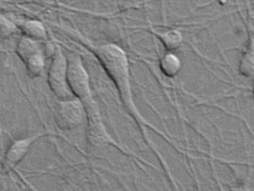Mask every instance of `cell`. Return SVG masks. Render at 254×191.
<instances>
[{"label":"cell","instance_id":"obj_1","mask_svg":"<svg viewBox=\"0 0 254 191\" xmlns=\"http://www.w3.org/2000/svg\"><path fill=\"white\" fill-rule=\"evenodd\" d=\"M92 52L99 60L109 78L114 82L126 109L135 122L141 127L146 126V127L155 130L157 133L163 134L142 116L135 105L129 60L124 49L114 43H107L103 44V45L92 46Z\"/></svg>","mask_w":254,"mask_h":191},{"label":"cell","instance_id":"obj_2","mask_svg":"<svg viewBox=\"0 0 254 191\" xmlns=\"http://www.w3.org/2000/svg\"><path fill=\"white\" fill-rule=\"evenodd\" d=\"M67 81L71 94L83 104L84 109L96 105L97 102L94 98L91 89L90 75L80 55L69 53L67 55Z\"/></svg>","mask_w":254,"mask_h":191},{"label":"cell","instance_id":"obj_3","mask_svg":"<svg viewBox=\"0 0 254 191\" xmlns=\"http://www.w3.org/2000/svg\"><path fill=\"white\" fill-rule=\"evenodd\" d=\"M67 68V55H64L62 47L57 45L54 51L52 63L48 69L47 82L49 89L56 95L58 100L74 98L68 86Z\"/></svg>","mask_w":254,"mask_h":191},{"label":"cell","instance_id":"obj_4","mask_svg":"<svg viewBox=\"0 0 254 191\" xmlns=\"http://www.w3.org/2000/svg\"><path fill=\"white\" fill-rule=\"evenodd\" d=\"M54 116L58 128L64 131L74 130L86 122L83 104L76 98L58 100L55 107Z\"/></svg>","mask_w":254,"mask_h":191},{"label":"cell","instance_id":"obj_5","mask_svg":"<svg viewBox=\"0 0 254 191\" xmlns=\"http://www.w3.org/2000/svg\"><path fill=\"white\" fill-rule=\"evenodd\" d=\"M47 132H38L31 135L24 136V138L15 139L8 146L4 155L2 156V168L5 173H10L11 171L19 165L24 160L27 153L30 152L32 145L36 141L40 140L43 136L47 135Z\"/></svg>","mask_w":254,"mask_h":191},{"label":"cell","instance_id":"obj_6","mask_svg":"<svg viewBox=\"0 0 254 191\" xmlns=\"http://www.w3.org/2000/svg\"><path fill=\"white\" fill-rule=\"evenodd\" d=\"M18 25L19 31L22 33V36L29 37L33 41L44 42L47 40L48 33L46 26L44 25L43 22L35 19H29L20 22Z\"/></svg>","mask_w":254,"mask_h":191},{"label":"cell","instance_id":"obj_7","mask_svg":"<svg viewBox=\"0 0 254 191\" xmlns=\"http://www.w3.org/2000/svg\"><path fill=\"white\" fill-rule=\"evenodd\" d=\"M41 52L40 43L36 41H33L29 37L21 36L18 44H16L15 53L18 55L19 58L25 64L32 56H34L35 54Z\"/></svg>","mask_w":254,"mask_h":191},{"label":"cell","instance_id":"obj_8","mask_svg":"<svg viewBox=\"0 0 254 191\" xmlns=\"http://www.w3.org/2000/svg\"><path fill=\"white\" fill-rule=\"evenodd\" d=\"M159 69L168 78H174L180 72L181 60L176 54L166 53L159 60Z\"/></svg>","mask_w":254,"mask_h":191},{"label":"cell","instance_id":"obj_9","mask_svg":"<svg viewBox=\"0 0 254 191\" xmlns=\"http://www.w3.org/2000/svg\"><path fill=\"white\" fill-rule=\"evenodd\" d=\"M156 35L168 53H173L176 49L180 48L184 43V35L179 30H168L166 32L156 33Z\"/></svg>","mask_w":254,"mask_h":191},{"label":"cell","instance_id":"obj_10","mask_svg":"<svg viewBox=\"0 0 254 191\" xmlns=\"http://www.w3.org/2000/svg\"><path fill=\"white\" fill-rule=\"evenodd\" d=\"M239 72L246 76V78L252 79L254 75V47H253V37L248 44L247 49L242 55L239 64Z\"/></svg>","mask_w":254,"mask_h":191},{"label":"cell","instance_id":"obj_11","mask_svg":"<svg viewBox=\"0 0 254 191\" xmlns=\"http://www.w3.org/2000/svg\"><path fill=\"white\" fill-rule=\"evenodd\" d=\"M26 69V74L30 78L34 79L41 76L44 68H45V57H44L43 52H38L34 56H32L27 62L24 64Z\"/></svg>","mask_w":254,"mask_h":191},{"label":"cell","instance_id":"obj_12","mask_svg":"<svg viewBox=\"0 0 254 191\" xmlns=\"http://www.w3.org/2000/svg\"><path fill=\"white\" fill-rule=\"evenodd\" d=\"M19 32L18 25L9 16L0 13V40H8Z\"/></svg>","mask_w":254,"mask_h":191},{"label":"cell","instance_id":"obj_13","mask_svg":"<svg viewBox=\"0 0 254 191\" xmlns=\"http://www.w3.org/2000/svg\"><path fill=\"white\" fill-rule=\"evenodd\" d=\"M230 191H251V190L248 187H246V186H239V187L231 188Z\"/></svg>","mask_w":254,"mask_h":191},{"label":"cell","instance_id":"obj_14","mask_svg":"<svg viewBox=\"0 0 254 191\" xmlns=\"http://www.w3.org/2000/svg\"><path fill=\"white\" fill-rule=\"evenodd\" d=\"M0 163H2V156L0 155Z\"/></svg>","mask_w":254,"mask_h":191}]
</instances>
